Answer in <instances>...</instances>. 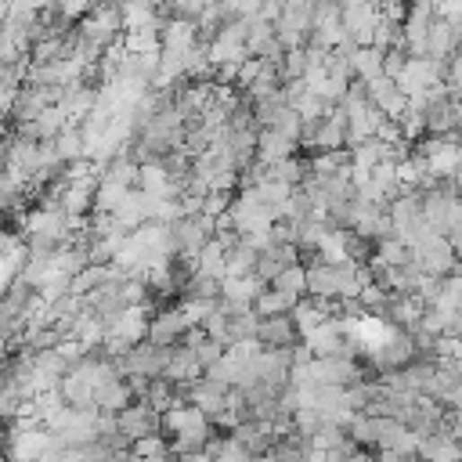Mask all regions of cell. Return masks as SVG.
I'll return each instance as SVG.
<instances>
[{
  "instance_id": "6da1fadb",
  "label": "cell",
  "mask_w": 462,
  "mask_h": 462,
  "mask_svg": "<svg viewBox=\"0 0 462 462\" xmlns=\"http://www.w3.org/2000/svg\"><path fill=\"white\" fill-rule=\"evenodd\" d=\"M170 231V243H173V253H184V257H195L206 243H213L217 235V220L206 217V213H181L177 220L166 224Z\"/></svg>"
},
{
  "instance_id": "7a4b0ae2",
  "label": "cell",
  "mask_w": 462,
  "mask_h": 462,
  "mask_svg": "<svg viewBox=\"0 0 462 462\" xmlns=\"http://www.w3.org/2000/svg\"><path fill=\"white\" fill-rule=\"evenodd\" d=\"M166 358H170V347H155L148 340L134 343L127 354L116 358V372L127 379V376H141V379H159L163 369H166Z\"/></svg>"
},
{
  "instance_id": "3957f363",
  "label": "cell",
  "mask_w": 462,
  "mask_h": 462,
  "mask_svg": "<svg viewBox=\"0 0 462 462\" xmlns=\"http://www.w3.org/2000/svg\"><path fill=\"white\" fill-rule=\"evenodd\" d=\"M444 73H448L444 62H433V58H408L404 73L397 76V87L404 91V98H415V94H422V91L444 84Z\"/></svg>"
},
{
  "instance_id": "277c9868",
  "label": "cell",
  "mask_w": 462,
  "mask_h": 462,
  "mask_svg": "<svg viewBox=\"0 0 462 462\" xmlns=\"http://www.w3.org/2000/svg\"><path fill=\"white\" fill-rule=\"evenodd\" d=\"M116 422H120V430H123V437H127L130 444L141 440V437L163 433V415H159L152 404H145V401H134V404H127L123 412H116Z\"/></svg>"
},
{
  "instance_id": "5b68a950",
  "label": "cell",
  "mask_w": 462,
  "mask_h": 462,
  "mask_svg": "<svg viewBox=\"0 0 462 462\" xmlns=\"http://www.w3.org/2000/svg\"><path fill=\"white\" fill-rule=\"evenodd\" d=\"M188 329H195L188 318H184V311L181 307H170V311H159V315H152L148 318V333H145V340L148 343H155V347H173V343H181L184 340V333Z\"/></svg>"
},
{
  "instance_id": "8992f818",
  "label": "cell",
  "mask_w": 462,
  "mask_h": 462,
  "mask_svg": "<svg viewBox=\"0 0 462 462\" xmlns=\"http://www.w3.org/2000/svg\"><path fill=\"white\" fill-rule=\"evenodd\" d=\"M365 94H369V105H372L376 112H383L386 120H397V116L408 109L404 91H401V87H397V80H390V76H376V80H369V84H365Z\"/></svg>"
},
{
  "instance_id": "52a82bcc",
  "label": "cell",
  "mask_w": 462,
  "mask_h": 462,
  "mask_svg": "<svg viewBox=\"0 0 462 462\" xmlns=\"http://www.w3.org/2000/svg\"><path fill=\"white\" fill-rule=\"evenodd\" d=\"M253 340L261 343V351H289L300 343V333L289 315H275V318H261Z\"/></svg>"
},
{
  "instance_id": "ba28073f",
  "label": "cell",
  "mask_w": 462,
  "mask_h": 462,
  "mask_svg": "<svg viewBox=\"0 0 462 462\" xmlns=\"http://www.w3.org/2000/svg\"><path fill=\"white\" fill-rule=\"evenodd\" d=\"M304 275H307L304 297H311V300H340V275H336V264L311 261V264H304Z\"/></svg>"
},
{
  "instance_id": "9c48e42d",
  "label": "cell",
  "mask_w": 462,
  "mask_h": 462,
  "mask_svg": "<svg viewBox=\"0 0 462 462\" xmlns=\"http://www.w3.org/2000/svg\"><path fill=\"white\" fill-rule=\"evenodd\" d=\"M199 376H202V369H199L191 347H188L184 340L173 343V347H170V358H166V369H163L159 379H166V383H173V386H188V383H195Z\"/></svg>"
},
{
  "instance_id": "30bf717a",
  "label": "cell",
  "mask_w": 462,
  "mask_h": 462,
  "mask_svg": "<svg viewBox=\"0 0 462 462\" xmlns=\"http://www.w3.org/2000/svg\"><path fill=\"white\" fill-rule=\"evenodd\" d=\"M231 437H235L246 451H253L257 458H264V455H268V448L279 440L275 422H264V419H243L235 430H231Z\"/></svg>"
},
{
  "instance_id": "8fae6325",
  "label": "cell",
  "mask_w": 462,
  "mask_h": 462,
  "mask_svg": "<svg viewBox=\"0 0 462 462\" xmlns=\"http://www.w3.org/2000/svg\"><path fill=\"white\" fill-rule=\"evenodd\" d=\"M127 404H134V394H130V386H127L123 376H109V379L94 390V408H98V412L116 415V412H123Z\"/></svg>"
},
{
  "instance_id": "7c38bea8",
  "label": "cell",
  "mask_w": 462,
  "mask_h": 462,
  "mask_svg": "<svg viewBox=\"0 0 462 462\" xmlns=\"http://www.w3.org/2000/svg\"><path fill=\"white\" fill-rule=\"evenodd\" d=\"M458 48H462V44H458L455 30H451L444 19H433V22H430V33H426V58L448 66V58H451Z\"/></svg>"
},
{
  "instance_id": "4fadbf2b",
  "label": "cell",
  "mask_w": 462,
  "mask_h": 462,
  "mask_svg": "<svg viewBox=\"0 0 462 462\" xmlns=\"http://www.w3.org/2000/svg\"><path fill=\"white\" fill-rule=\"evenodd\" d=\"M257 257H261V253H257L246 239H239L235 246H227V250H224V279H246V275H253Z\"/></svg>"
},
{
  "instance_id": "5bb4252c",
  "label": "cell",
  "mask_w": 462,
  "mask_h": 462,
  "mask_svg": "<svg viewBox=\"0 0 462 462\" xmlns=\"http://www.w3.org/2000/svg\"><path fill=\"white\" fill-rule=\"evenodd\" d=\"M297 152V145L289 141V138H282L279 130H271V127H264V130H257V163H279V159H289Z\"/></svg>"
},
{
  "instance_id": "9a60e30c",
  "label": "cell",
  "mask_w": 462,
  "mask_h": 462,
  "mask_svg": "<svg viewBox=\"0 0 462 462\" xmlns=\"http://www.w3.org/2000/svg\"><path fill=\"white\" fill-rule=\"evenodd\" d=\"M300 304V297H293V293H279V289H264L257 300H253V315L257 318H275V315H289L293 307Z\"/></svg>"
},
{
  "instance_id": "2e32d148",
  "label": "cell",
  "mask_w": 462,
  "mask_h": 462,
  "mask_svg": "<svg viewBox=\"0 0 462 462\" xmlns=\"http://www.w3.org/2000/svg\"><path fill=\"white\" fill-rule=\"evenodd\" d=\"M195 275H202V279H224V246L213 239V243H206L199 253H195Z\"/></svg>"
},
{
  "instance_id": "e0dca14e",
  "label": "cell",
  "mask_w": 462,
  "mask_h": 462,
  "mask_svg": "<svg viewBox=\"0 0 462 462\" xmlns=\"http://www.w3.org/2000/svg\"><path fill=\"white\" fill-rule=\"evenodd\" d=\"M51 145H55V152H58V159H62L66 166H73V163H84V159H87V148H84V138H80V130H76V127H66Z\"/></svg>"
},
{
  "instance_id": "ac0fdd59",
  "label": "cell",
  "mask_w": 462,
  "mask_h": 462,
  "mask_svg": "<svg viewBox=\"0 0 462 462\" xmlns=\"http://www.w3.org/2000/svg\"><path fill=\"white\" fill-rule=\"evenodd\" d=\"M145 404H152V408L163 415V412H170V408H177V404H184V401L177 397V386H173V383H166V379H148Z\"/></svg>"
},
{
  "instance_id": "d6986e66",
  "label": "cell",
  "mask_w": 462,
  "mask_h": 462,
  "mask_svg": "<svg viewBox=\"0 0 462 462\" xmlns=\"http://www.w3.org/2000/svg\"><path fill=\"white\" fill-rule=\"evenodd\" d=\"M376 76H383V51H376V48H358V51H354V80L369 84V80H376Z\"/></svg>"
},
{
  "instance_id": "ffe728a7",
  "label": "cell",
  "mask_w": 462,
  "mask_h": 462,
  "mask_svg": "<svg viewBox=\"0 0 462 462\" xmlns=\"http://www.w3.org/2000/svg\"><path fill=\"white\" fill-rule=\"evenodd\" d=\"M379 264H386V268H401V264H408L412 261V250L401 243V239H383V243H376V253H372Z\"/></svg>"
},
{
  "instance_id": "44dd1931",
  "label": "cell",
  "mask_w": 462,
  "mask_h": 462,
  "mask_svg": "<svg viewBox=\"0 0 462 462\" xmlns=\"http://www.w3.org/2000/svg\"><path fill=\"white\" fill-rule=\"evenodd\" d=\"M304 286H307L304 264H289V268H282V271L275 275V282H271V289H279V293H293V297H304Z\"/></svg>"
},
{
  "instance_id": "7402d4cb",
  "label": "cell",
  "mask_w": 462,
  "mask_h": 462,
  "mask_svg": "<svg viewBox=\"0 0 462 462\" xmlns=\"http://www.w3.org/2000/svg\"><path fill=\"white\" fill-rule=\"evenodd\" d=\"M213 462H261L253 451H246L235 437L231 433H224L220 437V444H217V455H213Z\"/></svg>"
},
{
  "instance_id": "603a6c76",
  "label": "cell",
  "mask_w": 462,
  "mask_h": 462,
  "mask_svg": "<svg viewBox=\"0 0 462 462\" xmlns=\"http://www.w3.org/2000/svg\"><path fill=\"white\" fill-rule=\"evenodd\" d=\"M166 451H170V440L163 433H152V437H141L130 444V455H138V458H159Z\"/></svg>"
},
{
  "instance_id": "cb8c5ba5",
  "label": "cell",
  "mask_w": 462,
  "mask_h": 462,
  "mask_svg": "<svg viewBox=\"0 0 462 462\" xmlns=\"http://www.w3.org/2000/svg\"><path fill=\"white\" fill-rule=\"evenodd\" d=\"M202 333L209 336V340H217V343H231V333H227V315L217 307V311H209L206 318H202Z\"/></svg>"
},
{
  "instance_id": "d4e9b609",
  "label": "cell",
  "mask_w": 462,
  "mask_h": 462,
  "mask_svg": "<svg viewBox=\"0 0 462 462\" xmlns=\"http://www.w3.org/2000/svg\"><path fill=\"white\" fill-rule=\"evenodd\" d=\"M304 73H307V55H304V48L286 51V58H282V84L304 80Z\"/></svg>"
},
{
  "instance_id": "484cf974",
  "label": "cell",
  "mask_w": 462,
  "mask_h": 462,
  "mask_svg": "<svg viewBox=\"0 0 462 462\" xmlns=\"http://www.w3.org/2000/svg\"><path fill=\"white\" fill-rule=\"evenodd\" d=\"M404 66H408V55H404L401 48H390V51H383V76L397 80V76L404 73Z\"/></svg>"
},
{
  "instance_id": "4316f807",
  "label": "cell",
  "mask_w": 462,
  "mask_h": 462,
  "mask_svg": "<svg viewBox=\"0 0 462 462\" xmlns=\"http://www.w3.org/2000/svg\"><path fill=\"white\" fill-rule=\"evenodd\" d=\"M444 430L451 433V440H458V444H462V404L444 408Z\"/></svg>"
},
{
  "instance_id": "83f0119b",
  "label": "cell",
  "mask_w": 462,
  "mask_h": 462,
  "mask_svg": "<svg viewBox=\"0 0 462 462\" xmlns=\"http://www.w3.org/2000/svg\"><path fill=\"white\" fill-rule=\"evenodd\" d=\"M286 8H297V12H311L315 0H286Z\"/></svg>"
},
{
  "instance_id": "f1b7e54d",
  "label": "cell",
  "mask_w": 462,
  "mask_h": 462,
  "mask_svg": "<svg viewBox=\"0 0 462 462\" xmlns=\"http://www.w3.org/2000/svg\"><path fill=\"white\" fill-rule=\"evenodd\" d=\"M361 4H379V0H340V8H361Z\"/></svg>"
},
{
  "instance_id": "f546056e",
  "label": "cell",
  "mask_w": 462,
  "mask_h": 462,
  "mask_svg": "<svg viewBox=\"0 0 462 462\" xmlns=\"http://www.w3.org/2000/svg\"><path fill=\"white\" fill-rule=\"evenodd\" d=\"M109 462H141V458H138V455H130V451H123V455H112Z\"/></svg>"
},
{
  "instance_id": "4dcf8cb0",
  "label": "cell",
  "mask_w": 462,
  "mask_h": 462,
  "mask_svg": "<svg viewBox=\"0 0 462 462\" xmlns=\"http://www.w3.org/2000/svg\"><path fill=\"white\" fill-rule=\"evenodd\" d=\"M141 462H177V455H173V451H166V455H159V458H141Z\"/></svg>"
}]
</instances>
